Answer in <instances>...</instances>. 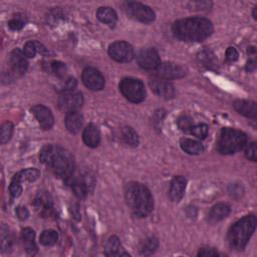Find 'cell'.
<instances>
[{"mask_svg":"<svg viewBox=\"0 0 257 257\" xmlns=\"http://www.w3.org/2000/svg\"><path fill=\"white\" fill-rule=\"evenodd\" d=\"M176 38L186 42H200L213 32L212 22L203 17H191L177 20L172 26Z\"/></svg>","mask_w":257,"mask_h":257,"instance_id":"cell-1","label":"cell"},{"mask_svg":"<svg viewBox=\"0 0 257 257\" xmlns=\"http://www.w3.org/2000/svg\"><path fill=\"white\" fill-rule=\"evenodd\" d=\"M39 159L58 178L66 180L74 171L72 156L60 146L47 145L43 147L40 151Z\"/></svg>","mask_w":257,"mask_h":257,"instance_id":"cell-2","label":"cell"},{"mask_svg":"<svg viewBox=\"0 0 257 257\" xmlns=\"http://www.w3.org/2000/svg\"><path fill=\"white\" fill-rule=\"evenodd\" d=\"M127 206L135 216L147 217L154 208V199L150 190L143 184L130 183L124 190Z\"/></svg>","mask_w":257,"mask_h":257,"instance_id":"cell-3","label":"cell"},{"mask_svg":"<svg viewBox=\"0 0 257 257\" xmlns=\"http://www.w3.org/2000/svg\"><path fill=\"white\" fill-rule=\"evenodd\" d=\"M255 215H248L238 220L228 231L227 240L229 246L235 250H243L256 228Z\"/></svg>","mask_w":257,"mask_h":257,"instance_id":"cell-4","label":"cell"},{"mask_svg":"<svg viewBox=\"0 0 257 257\" xmlns=\"http://www.w3.org/2000/svg\"><path fill=\"white\" fill-rule=\"evenodd\" d=\"M246 143L247 137L243 132L225 127L220 133L217 149L223 155H231L243 149Z\"/></svg>","mask_w":257,"mask_h":257,"instance_id":"cell-5","label":"cell"},{"mask_svg":"<svg viewBox=\"0 0 257 257\" xmlns=\"http://www.w3.org/2000/svg\"><path fill=\"white\" fill-rule=\"evenodd\" d=\"M65 181L78 198H85L92 191L95 183L93 175L88 171H73Z\"/></svg>","mask_w":257,"mask_h":257,"instance_id":"cell-6","label":"cell"},{"mask_svg":"<svg viewBox=\"0 0 257 257\" xmlns=\"http://www.w3.org/2000/svg\"><path fill=\"white\" fill-rule=\"evenodd\" d=\"M119 90L122 95L130 101L139 103L146 97V89L144 83L137 78L125 77L119 83Z\"/></svg>","mask_w":257,"mask_h":257,"instance_id":"cell-7","label":"cell"},{"mask_svg":"<svg viewBox=\"0 0 257 257\" xmlns=\"http://www.w3.org/2000/svg\"><path fill=\"white\" fill-rule=\"evenodd\" d=\"M40 176V173L37 169L34 168H29V169H25L22 170L20 172H18L13 179L11 180L10 186H9V191L10 194L13 198H17L20 196V194L22 193V186L21 184L24 181H29V182H34L35 180L38 179V177Z\"/></svg>","mask_w":257,"mask_h":257,"instance_id":"cell-8","label":"cell"},{"mask_svg":"<svg viewBox=\"0 0 257 257\" xmlns=\"http://www.w3.org/2000/svg\"><path fill=\"white\" fill-rule=\"evenodd\" d=\"M125 10L130 17L144 22L150 23L155 20V13L154 11L147 5L140 3V2H127L125 4Z\"/></svg>","mask_w":257,"mask_h":257,"instance_id":"cell-9","label":"cell"},{"mask_svg":"<svg viewBox=\"0 0 257 257\" xmlns=\"http://www.w3.org/2000/svg\"><path fill=\"white\" fill-rule=\"evenodd\" d=\"M109 56L117 62H128L135 56L133 46L125 41H115L108 47Z\"/></svg>","mask_w":257,"mask_h":257,"instance_id":"cell-10","label":"cell"},{"mask_svg":"<svg viewBox=\"0 0 257 257\" xmlns=\"http://www.w3.org/2000/svg\"><path fill=\"white\" fill-rule=\"evenodd\" d=\"M137 60L139 65L147 70L157 69L158 66L161 64L159 53L154 48L142 49L137 56Z\"/></svg>","mask_w":257,"mask_h":257,"instance_id":"cell-11","label":"cell"},{"mask_svg":"<svg viewBox=\"0 0 257 257\" xmlns=\"http://www.w3.org/2000/svg\"><path fill=\"white\" fill-rule=\"evenodd\" d=\"M151 89L160 97L170 99L176 95V90L174 85L167 79L161 77H153L150 79Z\"/></svg>","mask_w":257,"mask_h":257,"instance_id":"cell-12","label":"cell"},{"mask_svg":"<svg viewBox=\"0 0 257 257\" xmlns=\"http://www.w3.org/2000/svg\"><path fill=\"white\" fill-rule=\"evenodd\" d=\"M82 81L86 87L91 90H100L104 86V77L102 74L93 67H86L82 71Z\"/></svg>","mask_w":257,"mask_h":257,"instance_id":"cell-13","label":"cell"},{"mask_svg":"<svg viewBox=\"0 0 257 257\" xmlns=\"http://www.w3.org/2000/svg\"><path fill=\"white\" fill-rule=\"evenodd\" d=\"M83 103V96L80 92H65L58 99V106L60 109L70 112L76 111Z\"/></svg>","mask_w":257,"mask_h":257,"instance_id":"cell-14","label":"cell"},{"mask_svg":"<svg viewBox=\"0 0 257 257\" xmlns=\"http://www.w3.org/2000/svg\"><path fill=\"white\" fill-rule=\"evenodd\" d=\"M156 74L158 77L169 80L181 78L186 74V72L185 69L179 64L173 62H163L156 69Z\"/></svg>","mask_w":257,"mask_h":257,"instance_id":"cell-15","label":"cell"},{"mask_svg":"<svg viewBox=\"0 0 257 257\" xmlns=\"http://www.w3.org/2000/svg\"><path fill=\"white\" fill-rule=\"evenodd\" d=\"M31 111L43 130H50L52 127L54 118L48 107L42 104H36L32 106Z\"/></svg>","mask_w":257,"mask_h":257,"instance_id":"cell-16","label":"cell"},{"mask_svg":"<svg viewBox=\"0 0 257 257\" xmlns=\"http://www.w3.org/2000/svg\"><path fill=\"white\" fill-rule=\"evenodd\" d=\"M9 62L12 70L17 74H23L28 67L27 57L19 48L12 50L9 56Z\"/></svg>","mask_w":257,"mask_h":257,"instance_id":"cell-17","label":"cell"},{"mask_svg":"<svg viewBox=\"0 0 257 257\" xmlns=\"http://www.w3.org/2000/svg\"><path fill=\"white\" fill-rule=\"evenodd\" d=\"M186 185L187 180L182 176H177L172 180L169 196L173 202H179L183 198L186 190Z\"/></svg>","mask_w":257,"mask_h":257,"instance_id":"cell-18","label":"cell"},{"mask_svg":"<svg viewBox=\"0 0 257 257\" xmlns=\"http://www.w3.org/2000/svg\"><path fill=\"white\" fill-rule=\"evenodd\" d=\"M233 106L237 112L240 114L250 117V118H255L257 115V107L256 103L251 100H245V99H238L235 100L233 103Z\"/></svg>","mask_w":257,"mask_h":257,"instance_id":"cell-19","label":"cell"},{"mask_svg":"<svg viewBox=\"0 0 257 257\" xmlns=\"http://www.w3.org/2000/svg\"><path fill=\"white\" fill-rule=\"evenodd\" d=\"M82 140L87 147L96 148L100 143V133L97 126L92 123L88 124L82 133Z\"/></svg>","mask_w":257,"mask_h":257,"instance_id":"cell-20","label":"cell"},{"mask_svg":"<svg viewBox=\"0 0 257 257\" xmlns=\"http://www.w3.org/2000/svg\"><path fill=\"white\" fill-rule=\"evenodd\" d=\"M104 254L106 256H130L123 250V247L116 236H110L104 246Z\"/></svg>","mask_w":257,"mask_h":257,"instance_id":"cell-21","label":"cell"},{"mask_svg":"<svg viewBox=\"0 0 257 257\" xmlns=\"http://www.w3.org/2000/svg\"><path fill=\"white\" fill-rule=\"evenodd\" d=\"M21 241L24 250L29 255H34L37 253V246L35 243V232L31 228H24L21 231Z\"/></svg>","mask_w":257,"mask_h":257,"instance_id":"cell-22","label":"cell"},{"mask_svg":"<svg viewBox=\"0 0 257 257\" xmlns=\"http://www.w3.org/2000/svg\"><path fill=\"white\" fill-rule=\"evenodd\" d=\"M64 122H65V126L69 133L77 134L80 131V128L82 127L83 117L77 111L66 112Z\"/></svg>","mask_w":257,"mask_h":257,"instance_id":"cell-23","label":"cell"},{"mask_svg":"<svg viewBox=\"0 0 257 257\" xmlns=\"http://www.w3.org/2000/svg\"><path fill=\"white\" fill-rule=\"evenodd\" d=\"M96 17L99 21L109 27H114L117 20V15L110 7H99L96 11Z\"/></svg>","mask_w":257,"mask_h":257,"instance_id":"cell-24","label":"cell"},{"mask_svg":"<svg viewBox=\"0 0 257 257\" xmlns=\"http://www.w3.org/2000/svg\"><path fill=\"white\" fill-rule=\"evenodd\" d=\"M230 214V207L226 204H217L209 212V221L211 223L219 222Z\"/></svg>","mask_w":257,"mask_h":257,"instance_id":"cell-25","label":"cell"},{"mask_svg":"<svg viewBox=\"0 0 257 257\" xmlns=\"http://www.w3.org/2000/svg\"><path fill=\"white\" fill-rule=\"evenodd\" d=\"M34 206L41 215L49 214V212L52 210V201L50 196L44 193L39 194L34 200Z\"/></svg>","mask_w":257,"mask_h":257,"instance_id":"cell-26","label":"cell"},{"mask_svg":"<svg viewBox=\"0 0 257 257\" xmlns=\"http://www.w3.org/2000/svg\"><path fill=\"white\" fill-rule=\"evenodd\" d=\"M180 146L182 150L189 155H199L204 151L203 145L200 142L191 139H182Z\"/></svg>","mask_w":257,"mask_h":257,"instance_id":"cell-27","label":"cell"},{"mask_svg":"<svg viewBox=\"0 0 257 257\" xmlns=\"http://www.w3.org/2000/svg\"><path fill=\"white\" fill-rule=\"evenodd\" d=\"M23 52L26 55V57L33 58L37 52L45 53L46 49L42 44H40L37 41H28L25 43L23 47Z\"/></svg>","mask_w":257,"mask_h":257,"instance_id":"cell-28","label":"cell"},{"mask_svg":"<svg viewBox=\"0 0 257 257\" xmlns=\"http://www.w3.org/2000/svg\"><path fill=\"white\" fill-rule=\"evenodd\" d=\"M159 247V241L156 237H149L147 238L140 247V253L141 255L149 256L155 253V251Z\"/></svg>","mask_w":257,"mask_h":257,"instance_id":"cell-29","label":"cell"},{"mask_svg":"<svg viewBox=\"0 0 257 257\" xmlns=\"http://www.w3.org/2000/svg\"><path fill=\"white\" fill-rule=\"evenodd\" d=\"M121 138L131 147H137L139 145L138 134L131 126H124L121 130Z\"/></svg>","mask_w":257,"mask_h":257,"instance_id":"cell-30","label":"cell"},{"mask_svg":"<svg viewBox=\"0 0 257 257\" xmlns=\"http://www.w3.org/2000/svg\"><path fill=\"white\" fill-rule=\"evenodd\" d=\"M0 241H1V249L2 251H7L11 249L12 246V238L9 233V229L5 224L1 225L0 229Z\"/></svg>","mask_w":257,"mask_h":257,"instance_id":"cell-31","label":"cell"},{"mask_svg":"<svg viewBox=\"0 0 257 257\" xmlns=\"http://www.w3.org/2000/svg\"><path fill=\"white\" fill-rule=\"evenodd\" d=\"M58 240V233L54 230H45L41 233L39 241L44 246L54 245Z\"/></svg>","mask_w":257,"mask_h":257,"instance_id":"cell-32","label":"cell"},{"mask_svg":"<svg viewBox=\"0 0 257 257\" xmlns=\"http://www.w3.org/2000/svg\"><path fill=\"white\" fill-rule=\"evenodd\" d=\"M199 60L208 68H213L216 65L215 55L210 50H202L198 55Z\"/></svg>","mask_w":257,"mask_h":257,"instance_id":"cell-33","label":"cell"},{"mask_svg":"<svg viewBox=\"0 0 257 257\" xmlns=\"http://www.w3.org/2000/svg\"><path fill=\"white\" fill-rule=\"evenodd\" d=\"M13 134V124L10 121H6L1 126V133H0V143L2 145L8 143V141L11 139Z\"/></svg>","mask_w":257,"mask_h":257,"instance_id":"cell-34","label":"cell"},{"mask_svg":"<svg viewBox=\"0 0 257 257\" xmlns=\"http://www.w3.org/2000/svg\"><path fill=\"white\" fill-rule=\"evenodd\" d=\"M49 69L58 77H63L66 73V65L60 61H52L49 63Z\"/></svg>","mask_w":257,"mask_h":257,"instance_id":"cell-35","label":"cell"},{"mask_svg":"<svg viewBox=\"0 0 257 257\" xmlns=\"http://www.w3.org/2000/svg\"><path fill=\"white\" fill-rule=\"evenodd\" d=\"M190 133L193 136H195L196 138H198L200 140H203L208 135V126L205 123H198V124L193 125V127L191 128Z\"/></svg>","mask_w":257,"mask_h":257,"instance_id":"cell-36","label":"cell"},{"mask_svg":"<svg viewBox=\"0 0 257 257\" xmlns=\"http://www.w3.org/2000/svg\"><path fill=\"white\" fill-rule=\"evenodd\" d=\"M178 125L179 127L185 132V133H190L191 128L193 127V119L189 115H183L178 119Z\"/></svg>","mask_w":257,"mask_h":257,"instance_id":"cell-37","label":"cell"},{"mask_svg":"<svg viewBox=\"0 0 257 257\" xmlns=\"http://www.w3.org/2000/svg\"><path fill=\"white\" fill-rule=\"evenodd\" d=\"M245 157L252 161V162H256L257 159V151H256V143H251L249 144L246 149H245Z\"/></svg>","mask_w":257,"mask_h":257,"instance_id":"cell-38","label":"cell"},{"mask_svg":"<svg viewBox=\"0 0 257 257\" xmlns=\"http://www.w3.org/2000/svg\"><path fill=\"white\" fill-rule=\"evenodd\" d=\"M75 86H76V80H75V78H73V77H68V78L65 79L64 83L61 85L60 90H61L63 93H65V92H70V91H72V90L75 88Z\"/></svg>","mask_w":257,"mask_h":257,"instance_id":"cell-39","label":"cell"},{"mask_svg":"<svg viewBox=\"0 0 257 257\" xmlns=\"http://www.w3.org/2000/svg\"><path fill=\"white\" fill-rule=\"evenodd\" d=\"M226 60L229 61V62H234L238 59V51L234 48V47H228L227 50H226Z\"/></svg>","mask_w":257,"mask_h":257,"instance_id":"cell-40","label":"cell"},{"mask_svg":"<svg viewBox=\"0 0 257 257\" xmlns=\"http://www.w3.org/2000/svg\"><path fill=\"white\" fill-rule=\"evenodd\" d=\"M8 26L12 30H20L24 26V22L18 18H14L8 22Z\"/></svg>","mask_w":257,"mask_h":257,"instance_id":"cell-41","label":"cell"},{"mask_svg":"<svg viewBox=\"0 0 257 257\" xmlns=\"http://www.w3.org/2000/svg\"><path fill=\"white\" fill-rule=\"evenodd\" d=\"M198 256H203V257H211V256H218V252L215 251L214 249L211 248H202L198 252Z\"/></svg>","mask_w":257,"mask_h":257,"instance_id":"cell-42","label":"cell"},{"mask_svg":"<svg viewBox=\"0 0 257 257\" xmlns=\"http://www.w3.org/2000/svg\"><path fill=\"white\" fill-rule=\"evenodd\" d=\"M16 215H17L19 220L24 221V220H26L28 218L29 213H28V211H27V209L25 207H17L16 208Z\"/></svg>","mask_w":257,"mask_h":257,"instance_id":"cell-43","label":"cell"},{"mask_svg":"<svg viewBox=\"0 0 257 257\" xmlns=\"http://www.w3.org/2000/svg\"><path fill=\"white\" fill-rule=\"evenodd\" d=\"M256 68V60L254 58H251L248 60L246 64V70L247 71H253Z\"/></svg>","mask_w":257,"mask_h":257,"instance_id":"cell-44","label":"cell"},{"mask_svg":"<svg viewBox=\"0 0 257 257\" xmlns=\"http://www.w3.org/2000/svg\"><path fill=\"white\" fill-rule=\"evenodd\" d=\"M256 10H257V7H254V8H253V13H252V15H253L254 19H256V18H257V17H256Z\"/></svg>","mask_w":257,"mask_h":257,"instance_id":"cell-45","label":"cell"}]
</instances>
